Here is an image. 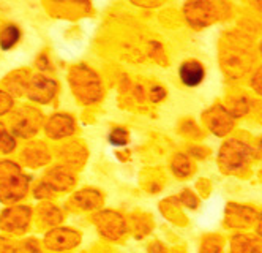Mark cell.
<instances>
[{
	"label": "cell",
	"instance_id": "6da1fadb",
	"mask_svg": "<svg viewBox=\"0 0 262 253\" xmlns=\"http://www.w3.org/2000/svg\"><path fill=\"white\" fill-rule=\"evenodd\" d=\"M221 61L224 71L232 77H240L250 70L253 64V54L243 42L228 40V46L221 51Z\"/></svg>",
	"mask_w": 262,
	"mask_h": 253
},
{
	"label": "cell",
	"instance_id": "7a4b0ae2",
	"mask_svg": "<svg viewBox=\"0 0 262 253\" xmlns=\"http://www.w3.org/2000/svg\"><path fill=\"white\" fill-rule=\"evenodd\" d=\"M250 157L251 149L248 144L238 140H229L221 146L218 162L224 172H235L248 163Z\"/></svg>",
	"mask_w": 262,
	"mask_h": 253
},
{
	"label": "cell",
	"instance_id": "3957f363",
	"mask_svg": "<svg viewBox=\"0 0 262 253\" xmlns=\"http://www.w3.org/2000/svg\"><path fill=\"white\" fill-rule=\"evenodd\" d=\"M71 83L78 96L90 103V100H97L100 96V84L97 76L85 68H74L71 73Z\"/></svg>",
	"mask_w": 262,
	"mask_h": 253
},
{
	"label": "cell",
	"instance_id": "277c9868",
	"mask_svg": "<svg viewBox=\"0 0 262 253\" xmlns=\"http://www.w3.org/2000/svg\"><path fill=\"white\" fill-rule=\"evenodd\" d=\"M185 16L196 29L209 27L218 19V7L212 2H191L185 5Z\"/></svg>",
	"mask_w": 262,
	"mask_h": 253
},
{
	"label": "cell",
	"instance_id": "5b68a950",
	"mask_svg": "<svg viewBox=\"0 0 262 253\" xmlns=\"http://www.w3.org/2000/svg\"><path fill=\"white\" fill-rule=\"evenodd\" d=\"M204 121H205V124H207V127L210 128V131L215 133L216 136L228 134L234 127V119H232L231 112L220 105L210 108L207 112H205Z\"/></svg>",
	"mask_w": 262,
	"mask_h": 253
},
{
	"label": "cell",
	"instance_id": "8992f818",
	"mask_svg": "<svg viewBox=\"0 0 262 253\" xmlns=\"http://www.w3.org/2000/svg\"><path fill=\"white\" fill-rule=\"evenodd\" d=\"M256 217V210L248 206L229 203L226 207V223L232 228H248L254 223Z\"/></svg>",
	"mask_w": 262,
	"mask_h": 253
},
{
	"label": "cell",
	"instance_id": "52a82bcc",
	"mask_svg": "<svg viewBox=\"0 0 262 253\" xmlns=\"http://www.w3.org/2000/svg\"><path fill=\"white\" fill-rule=\"evenodd\" d=\"M179 76L186 87H196L204 81L205 70L198 61H186L179 68Z\"/></svg>",
	"mask_w": 262,
	"mask_h": 253
},
{
	"label": "cell",
	"instance_id": "ba28073f",
	"mask_svg": "<svg viewBox=\"0 0 262 253\" xmlns=\"http://www.w3.org/2000/svg\"><path fill=\"white\" fill-rule=\"evenodd\" d=\"M55 92H57V84H55L54 81L46 80V77H43V76H38L32 83L29 95H33L32 96L33 100H38V102L46 103L51 99V96L55 95Z\"/></svg>",
	"mask_w": 262,
	"mask_h": 253
},
{
	"label": "cell",
	"instance_id": "9c48e42d",
	"mask_svg": "<svg viewBox=\"0 0 262 253\" xmlns=\"http://www.w3.org/2000/svg\"><path fill=\"white\" fill-rule=\"evenodd\" d=\"M100 216H101L98 223L100 231L107 238H117L123 229V222L119 217V213L106 212V213H100Z\"/></svg>",
	"mask_w": 262,
	"mask_h": 253
},
{
	"label": "cell",
	"instance_id": "30bf717a",
	"mask_svg": "<svg viewBox=\"0 0 262 253\" xmlns=\"http://www.w3.org/2000/svg\"><path fill=\"white\" fill-rule=\"evenodd\" d=\"M231 253H262L257 241L245 235H237L231 241Z\"/></svg>",
	"mask_w": 262,
	"mask_h": 253
},
{
	"label": "cell",
	"instance_id": "8fae6325",
	"mask_svg": "<svg viewBox=\"0 0 262 253\" xmlns=\"http://www.w3.org/2000/svg\"><path fill=\"white\" fill-rule=\"evenodd\" d=\"M73 131V121L68 115H55L48 125V133L55 138H62Z\"/></svg>",
	"mask_w": 262,
	"mask_h": 253
},
{
	"label": "cell",
	"instance_id": "7c38bea8",
	"mask_svg": "<svg viewBox=\"0 0 262 253\" xmlns=\"http://www.w3.org/2000/svg\"><path fill=\"white\" fill-rule=\"evenodd\" d=\"M19 38H21V30L17 29L16 26L10 24L2 32H0V48H2L4 51H8L17 42H19Z\"/></svg>",
	"mask_w": 262,
	"mask_h": 253
},
{
	"label": "cell",
	"instance_id": "4fadbf2b",
	"mask_svg": "<svg viewBox=\"0 0 262 253\" xmlns=\"http://www.w3.org/2000/svg\"><path fill=\"white\" fill-rule=\"evenodd\" d=\"M172 169H174V172L177 174V176L182 178V179L188 178L190 174H191V171H193L190 160L186 159L185 155H177L174 163H172Z\"/></svg>",
	"mask_w": 262,
	"mask_h": 253
},
{
	"label": "cell",
	"instance_id": "5bb4252c",
	"mask_svg": "<svg viewBox=\"0 0 262 253\" xmlns=\"http://www.w3.org/2000/svg\"><path fill=\"white\" fill-rule=\"evenodd\" d=\"M221 251V239L216 236H210L202 242L201 253H220Z\"/></svg>",
	"mask_w": 262,
	"mask_h": 253
},
{
	"label": "cell",
	"instance_id": "9a60e30c",
	"mask_svg": "<svg viewBox=\"0 0 262 253\" xmlns=\"http://www.w3.org/2000/svg\"><path fill=\"white\" fill-rule=\"evenodd\" d=\"M109 141L114 144V146H123L128 143V133L126 130L123 128H116V130H112L111 134H109Z\"/></svg>",
	"mask_w": 262,
	"mask_h": 253
},
{
	"label": "cell",
	"instance_id": "2e32d148",
	"mask_svg": "<svg viewBox=\"0 0 262 253\" xmlns=\"http://www.w3.org/2000/svg\"><path fill=\"white\" fill-rule=\"evenodd\" d=\"M248 108H250L248 100L245 99V96H242V99H238V100L234 102L231 115H232V114H234V115H245V114L248 112Z\"/></svg>",
	"mask_w": 262,
	"mask_h": 253
},
{
	"label": "cell",
	"instance_id": "e0dca14e",
	"mask_svg": "<svg viewBox=\"0 0 262 253\" xmlns=\"http://www.w3.org/2000/svg\"><path fill=\"white\" fill-rule=\"evenodd\" d=\"M251 86H253V89H254L259 95H262V67L257 68V71H256L254 76L251 77Z\"/></svg>",
	"mask_w": 262,
	"mask_h": 253
},
{
	"label": "cell",
	"instance_id": "ac0fdd59",
	"mask_svg": "<svg viewBox=\"0 0 262 253\" xmlns=\"http://www.w3.org/2000/svg\"><path fill=\"white\" fill-rule=\"evenodd\" d=\"M182 200L183 201H186V206H190V207H196L198 204V201H196V198L193 197V194L190 193V191H185L183 194H182Z\"/></svg>",
	"mask_w": 262,
	"mask_h": 253
},
{
	"label": "cell",
	"instance_id": "d6986e66",
	"mask_svg": "<svg viewBox=\"0 0 262 253\" xmlns=\"http://www.w3.org/2000/svg\"><path fill=\"white\" fill-rule=\"evenodd\" d=\"M155 92V96H152V100L154 102H160L163 96H166V92L161 89V87H155V89H152V93Z\"/></svg>",
	"mask_w": 262,
	"mask_h": 253
},
{
	"label": "cell",
	"instance_id": "ffe728a7",
	"mask_svg": "<svg viewBox=\"0 0 262 253\" xmlns=\"http://www.w3.org/2000/svg\"><path fill=\"white\" fill-rule=\"evenodd\" d=\"M257 235L262 238V213L259 216V220H257Z\"/></svg>",
	"mask_w": 262,
	"mask_h": 253
},
{
	"label": "cell",
	"instance_id": "44dd1931",
	"mask_svg": "<svg viewBox=\"0 0 262 253\" xmlns=\"http://www.w3.org/2000/svg\"><path fill=\"white\" fill-rule=\"evenodd\" d=\"M259 155L262 157V140H260V143H259Z\"/></svg>",
	"mask_w": 262,
	"mask_h": 253
},
{
	"label": "cell",
	"instance_id": "7402d4cb",
	"mask_svg": "<svg viewBox=\"0 0 262 253\" xmlns=\"http://www.w3.org/2000/svg\"><path fill=\"white\" fill-rule=\"evenodd\" d=\"M256 7H257L259 10H262V2H257V4H256Z\"/></svg>",
	"mask_w": 262,
	"mask_h": 253
},
{
	"label": "cell",
	"instance_id": "603a6c76",
	"mask_svg": "<svg viewBox=\"0 0 262 253\" xmlns=\"http://www.w3.org/2000/svg\"><path fill=\"white\" fill-rule=\"evenodd\" d=\"M260 52H262V45H260Z\"/></svg>",
	"mask_w": 262,
	"mask_h": 253
}]
</instances>
